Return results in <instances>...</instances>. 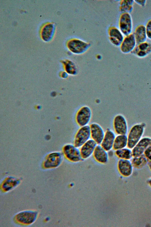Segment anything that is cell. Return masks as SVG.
Here are the masks:
<instances>
[{
  "mask_svg": "<svg viewBox=\"0 0 151 227\" xmlns=\"http://www.w3.org/2000/svg\"><path fill=\"white\" fill-rule=\"evenodd\" d=\"M146 126L144 122L138 123L133 125L127 134V147L132 149L143 137Z\"/></svg>",
  "mask_w": 151,
  "mask_h": 227,
  "instance_id": "1",
  "label": "cell"
},
{
  "mask_svg": "<svg viewBox=\"0 0 151 227\" xmlns=\"http://www.w3.org/2000/svg\"><path fill=\"white\" fill-rule=\"evenodd\" d=\"M151 53V43L146 41L137 44L131 53L139 58H143Z\"/></svg>",
  "mask_w": 151,
  "mask_h": 227,
  "instance_id": "16",
  "label": "cell"
},
{
  "mask_svg": "<svg viewBox=\"0 0 151 227\" xmlns=\"http://www.w3.org/2000/svg\"><path fill=\"white\" fill-rule=\"evenodd\" d=\"M114 154L119 159L130 160L133 158L132 150L127 147L115 151Z\"/></svg>",
  "mask_w": 151,
  "mask_h": 227,
  "instance_id": "25",
  "label": "cell"
},
{
  "mask_svg": "<svg viewBox=\"0 0 151 227\" xmlns=\"http://www.w3.org/2000/svg\"><path fill=\"white\" fill-rule=\"evenodd\" d=\"M134 3L142 7L145 6L147 3V1L145 0H134Z\"/></svg>",
  "mask_w": 151,
  "mask_h": 227,
  "instance_id": "29",
  "label": "cell"
},
{
  "mask_svg": "<svg viewBox=\"0 0 151 227\" xmlns=\"http://www.w3.org/2000/svg\"><path fill=\"white\" fill-rule=\"evenodd\" d=\"M118 27L119 29L125 36L132 33L133 22L130 13H121L119 18Z\"/></svg>",
  "mask_w": 151,
  "mask_h": 227,
  "instance_id": "6",
  "label": "cell"
},
{
  "mask_svg": "<svg viewBox=\"0 0 151 227\" xmlns=\"http://www.w3.org/2000/svg\"><path fill=\"white\" fill-rule=\"evenodd\" d=\"M127 135H117L115 139L112 149L115 151L127 147Z\"/></svg>",
  "mask_w": 151,
  "mask_h": 227,
  "instance_id": "22",
  "label": "cell"
},
{
  "mask_svg": "<svg viewBox=\"0 0 151 227\" xmlns=\"http://www.w3.org/2000/svg\"><path fill=\"white\" fill-rule=\"evenodd\" d=\"M114 131L117 135H127L128 131L127 120L122 114H118L115 116L113 121Z\"/></svg>",
  "mask_w": 151,
  "mask_h": 227,
  "instance_id": "8",
  "label": "cell"
},
{
  "mask_svg": "<svg viewBox=\"0 0 151 227\" xmlns=\"http://www.w3.org/2000/svg\"><path fill=\"white\" fill-rule=\"evenodd\" d=\"M92 111L91 108L87 106L81 107L76 112L75 116V121L79 127L88 125L92 117Z\"/></svg>",
  "mask_w": 151,
  "mask_h": 227,
  "instance_id": "4",
  "label": "cell"
},
{
  "mask_svg": "<svg viewBox=\"0 0 151 227\" xmlns=\"http://www.w3.org/2000/svg\"><path fill=\"white\" fill-rule=\"evenodd\" d=\"M137 44L147 41V37L145 25L140 24L135 28L133 33Z\"/></svg>",
  "mask_w": 151,
  "mask_h": 227,
  "instance_id": "21",
  "label": "cell"
},
{
  "mask_svg": "<svg viewBox=\"0 0 151 227\" xmlns=\"http://www.w3.org/2000/svg\"><path fill=\"white\" fill-rule=\"evenodd\" d=\"M38 215L39 213L37 210H24L16 213L13 218V221L17 225L28 226L35 222Z\"/></svg>",
  "mask_w": 151,
  "mask_h": 227,
  "instance_id": "2",
  "label": "cell"
},
{
  "mask_svg": "<svg viewBox=\"0 0 151 227\" xmlns=\"http://www.w3.org/2000/svg\"><path fill=\"white\" fill-rule=\"evenodd\" d=\"M92 156L94 160L100 164H106L109 160L108 152L103 148L100 145H97Z\"/></svg>",
  "mask_w": 151,
  "mask_h": 227,
  "instance_id": "19",
  "label": "cell"
},
{
  "mask_svg": "<svg viewBox=\"0 0 151 227\" xmlns=\"http://www.w3.org/2000/svg\"><path fill=\"white\" fill-rule=\"evenodd\" d=\"M63 152L65 158L68 161L73 163H77L83 160L79 148L73 144H68L63 148Z\"/></svg>",
  "mask_w": 151,
  "mask_h": 227,
  "instance_id": "5",
  "label": "cell"
},
{
  "mask_svg": "<svg viewBox=\"0 0 151 227\" xmlns=\"http://www.w3.org/2000/svg\"><path fill=\"white\" fill-rule=\"evenodd\" d=\"M91 46L90 43L76 38H71L66 43V46L68 50L76 55H81L84 53Z\"/></svg>",
  "mask_w": 151,
  "mask_h": 227,
  "instance_id": "3",
  "label": "cell"
},
{
  "mask_svg": "<svg viewBox=\"0 0 151 227\" xmlns=\"http://www.w3.org/2000/svg\"><path fill=\"white\" fill-rule=\"evenodd\" d=\"M89 126L91 139L98 145H100L105 135L104 130L102 127L97 123H92L90 124Z\"/></svg>",
  "mask_w": 151,
  "mask_h": 227,
  "instance_id": "15",
  "label": "cell"
},
{
  "mask_svg": "<svg viewBox=\"0 0 151 227\" xmlns=\"http://www.w3.org/2000/svg\"><path fill=\"white\" fill-rule=\"evenodd\" d=\"M63 64L65 69L69 74L75 76L78 73V69L74 63L70 60L67 59L63 61Z\"/></svg>",
  "mask_w": 151,
  "mask_h": 227,
  "instance_id": "26",
  "label": "cell"
},
{
  "mask_svg": "<svg viewBox=\"0 0 151 227\" xmlns=\"http://www.w3.org/2000/svg\"><path fill=\"white\" fill-rule=\"evenodd\" d=\"M55 29V25L52 23H47L43 25L40 33L42 40L46 42L50 41L54 35Z\"/></svg>",
  "mask_w": 151,
  "mask_h": 227,
  "instance_id": "20",
  "label": "cell"
},
{
  "mask_svg": "<svg viewBox=\"0 0 151 227\" xmlns=\"http://www.w3.org/2000/svg\"><path fill=\"white\" fill-rule=\"evenodd\" d=\"M134 0H122L120 1L119 5V10L121 13H130L133 9Z\"/></svg>",
  "mask_w": 151,
  "mask_h": 227,
  "instance_id": "24",
  "label": "cell"
},
{
  "mask_svg": "<svg viewBox=\"0 0 151 227\" xmlns=\"http://www.w3.org/2000/svg\"><path fill=\"white\" fill-rule=\"evenodd\" d=\"M137 44L133 33L124 37L119 48L121 51L124 54L131 53Z\"/></svg>",
  "mask_w": 151,
  "mask_h": 227,
  "instance_id": "11",
  "label": "cell"
},
{
  "mask_svg": "<svg viewBox=\"0 0 151 227\" xmlns=\"http://www.w3.org/2000/svg\"><path fill=\"white\" fill-rule=\"evenodd\" d=\"M117 168L119 174L124 177H129L133 172V167L130 160L119 159Z\"/></svg>",
  "mask_w": 151,
  "mask_h": 227,
  "instance_id": "13",
  "label": "cell"
},
{
  "mask_svg": "<svg viewBox=\"0 0 151 227\" xmlns=\"http://www.w3.org/2000/svg\"><path fill=\"white\" fill-rule=\"evenodd\" d=\"M145 26L147 38L151 40V19L147 21Z\"/></svg>",
  "mask_w": 151,
  "mask_h": 227,
  "instance_id": "27",
  "label": "cell"
},
{
  "mask_svg": "<svg viewBox=\"0 0 151 227\" xmlns=\"http://www.w3.org/2000/svg\"><path fill=\"white\" fill-rule=\"evenodd\" d=\"M151 145V137H143L132 149L133 157L143 155L146 149Z\"/></svg>",
  "mask_w": 151,
  "mask_h": 227,
  "instance_id": "14",
  "label": "cell"
},
{
  "mask_svg": "<svg viewBox=\"0 0 151 227\" xmlns=\"http://www.w3.org/2000/svg\"><path fill=\"white\" fill-rule=\"evenodd\" d=\"M108 35L110 43L115 46L119 47L124 36L119 28L113 26L109 27L108 30Z\"/></svg>",
  "mask_w": 151,
  "mask_h": 227,
  "instance_id": "10",
  "label": "cell"
},
{
  "mask_svg": "<svg viewBox=\"0 0 151 227\" xmlns=\"http://www.w3.org/2000/svg\"><path fill=\"white\" fill-rule=\"evenodd\" d=\"M98 144L91 139L79 148L81 157L83 160L87 159L92 155Z\"/></svg>",
  "mask_w": 151,
  "mask_h": 227,
  "instance_id": "17",
  "label": "cell"
},
{
  "mask_svg": "<svg viewBox=\"0 0 151 227\" xmlns=\"http://www.w3.org/2000/svg\"><path fill=\"white\" fill-rule=\"evenodd\" d=\"M116 136L115 133L114 131L109 128H107L100 145L107 152L110 151L112 149Z\"/></svg>",
  "mask_w": 151,
  "mask_h": 227,
  "instance_id": "18",
  "label": "cell"
},
{
  "mask_svg": "<svg viewBox=\"0 0 151 227\" xmlns=\"http://www.w3.org/2000/svg\"><path fill=\"white\" fill-rule=\"evenodd\" d=\"M131 162L133 168L140 169L147 164L148 161L144 154L134 157L131 159Z\"/></svg>",
  "mask_w": 151,
  "mask_h": 227,
  "instance_id": "23",
  "label": "cell"
},
{
  "mask_svg": "<svg viewBox=\"0 0 151 227\" xmlns=\"http://www.w3.org/2000/svg\"><path fill=\"white\" fill-rule=\"evenodd\" d=\"M62 161V156L60 153H55L50 154L42 163L44 169H51L59 166Z\"/></svg>",
  "mask_w": 151,
  "mask_h": 227,
  "instance_id": "12",
  "label": "cell"
},
{
  "mask_svg": "<svg viewBox=\"0 0 151 227\" xmlns=\"http://www.w3.org/2000/svg\"><path fill=\"white\" fill-rule=\"evenodd\" d=\"M143 154L148 160H151V145L149 146L145 150Z\"/></svg>",
  "mask_w": 151,
  "mask_h": 227,
  "instance_id": "28",
  "label": "cell"
},
{
  "mask_svg": "<svg viewBox=\"0 0 151 227\" xmlns=\"http://www.w3.org/2000/svg\"><path fill=\"white\" fill-rule=\"evenodd\" d=\"M21 181L18 177L10 176L5 177L1 182V191L3 193L9 192L18 186Z\"/></svg>",
  "mask_w": 151,
  "mask_h": 227,
  "instance_id": "9",
  "label": "cell"
},
{
  "mask_svg": "<svg viewBox=\"0 0 151 227\" xmlns=\"http://www.w3.org/2000/svg\"><path fill=\"white\" fill-rule=\"evenodd\" d=\"M148 185L151 187V178L148 181Z\"/></svg>",
  "mask_w": 151,
  "mask_h": 227,
  "instance_id": "31",
  "label": "cell"
},
{
  "mask_svg": "<svg viewBox=\"0 0 151 227\" xmlns=\"http://www.w3.org/2000/svg\"><path fill=\"white\" fill-rule=\"evenodd\" d=\"M147 165L149 169L151 171V160L148 161Z\"/></svg>",
  "mask_w": 151,
  "mask_h": 227,
  "instance_id": "30",
  "label": "cell"
},
{
  "mask_svg": "<svg viewBox=\"0 0 151 227\" xmlns=\"http://www.w3.org/2000/svg\"><path fill=\"white\" fill-rule=\"evenodd\" d=\"M91 138L89 125L80 127L76 132L73 139V144L79 148Z\"/></svg>",
  "mask_w": 151,
  "mask_h": 227,
  "instance_id": "7",
  "label": "cell"
}]
</instances>
